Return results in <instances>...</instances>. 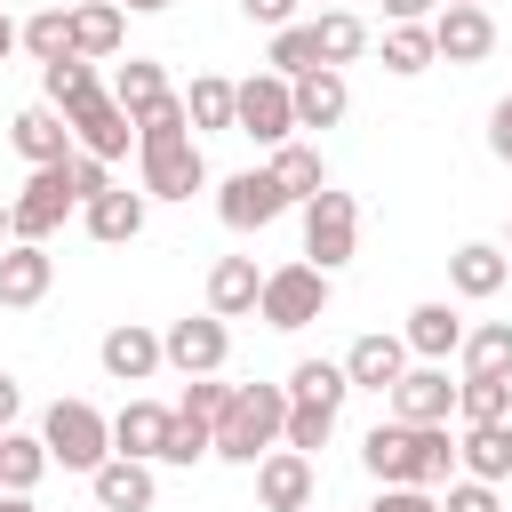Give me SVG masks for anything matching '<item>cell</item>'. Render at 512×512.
I'll return each mask as SVG.
<instances>
[{
	"label": "cell",
	"instance_id": "1",
	"mask_svg": "<svg viewBox=\"0 0 512 512\" xmlns=\"http://www.w3.org/2000/svg\"><path fill=\"white\" fill-rule=\"evenodd\" d=\"M360 464H368L376 488H448L456 440H448V424H400V416H384V424H368Z\"/></svg>",
	"mask_w": 512,
	"mask_h": 512
},
{
	"label": "cell",
	"instance_id": "2",
	"mask_svg": "<svg viewBox=\"0 0 512 512\" xmlns=\"http://www.w3.org/2000/svg\"><path fill=\"white\" fill-rule=\"evenodd\" d=\"M280 424H288V392L280 384H232V400H224V416L208 432H216V456L224 464H248L256 472L280 448Z\"/></svg>",
	"mask_w": 512,
	"mask_h": 512
},
{
	"label": "cell",
	"instance_id": "3",
	"mask_svg": "<svg viewBox=\"0 0 512 512\" xmlns=\"http://www.w3.org/2000/svg\"><path fill=\"white\" fill-rule=\"evenodd\" d=\"M40 448H48V464H64V472H96V464L112 456V416L88 408V400H56V408L40 416Z\"/></svg>",
	"mask_w": 512,
	"mask_h": 512
},
{
	"label": "cell",
	"instance_id": "4",
	"mask_svg": "<svg viewBox=\"0 0 512 512\" xmlns=\"http://www.w3.org/2000/svg\"><path fill=\"white\" fill-rule=\"evenodd\" d=\"M360 248V200L352 192H312L304 200V264L312 272H344Z\"/></svg>",
	"mask_w": 512,
	"mask_h": 512
},
{
	"label": "cell",
	"instance_id": "5",
	"mask_svg": "<svg viewBox=\"0 0 512 512\" xmlns=\"http://www.w3.org/2000/svg\"><path fill=\"white\" fill-rule=\"evenodd\" d=\"M232 136H256V144H288L296 136V104H288V80L280 72L232 80Z\"/></svg>",
	"mask_w": 512,
	"mask_h": 512
},
{
	"label": "cell",
	"instance_id": "6",
	"mask_svg": "<svg viewBox=\"0 0 512 512\" xmlns=\"http://www.w3.org/2000/svg\"><path fill=\"white\" fill-rule=\"evenodd\" d=\"M224 360H232V328L216 312H192V320L160 328V368H176V376H224Z\"/></svg>",
	"mask_w": 512,
	"mask_h": 512
},
{
	"label": "cell",
	"instance_id": "7",
	"mask_svg": "<svg viewBox=\"0 0 512 512\" xmlns=\"http://www.w3.org/2000/svg\"><path fill=\"white\" fill-rule=\"evenodd\" d=\"M256 312H264V328H312V320L328 312V272H312V264H280V272H264Z\"/></svg>",
	"mask_w": 512,
	"mask_h": 512
},
{
	"label": "cell",
	"instance_id": "8",
	"mask_svg": "<svg viewBox=\"0 0 512 512\" xmlns=\"http://www.w3.org/2000/svg\"><path fill=\"white\" fill-rule=\"evenodd\" d=\"M144 160V200H192L208 184V160H200V136H176V144H136Z\"/></svg>",
	"mask_w": 512,
	"mask_h": 512
},
{
	"label": "cell",
	"instance_id": "9",
	"mask_svg": "<svg viewBox=\"0 0 512 512\" xmlns=\"http://www.w3.org/2000/svg\"><path fill=\"white\" fill-rule=\"evenodd\" d=\"M216 216H224L232 232H264V224L288 216V192L272 184V168H240V176L216 184Z\"/></svg>",
	"mask_w": 512,
	"mask_h": 512
},
{
	"label": "cell",
	"instance_id": "10",
	"mask_svg": "<svg viewBox=\"0 0 512 512\" xmlns=\"http://www.w3.org/2000/svg\"><path fill=\"white\" fill-rule=\"evenodd\" d=\"M72 208H80V200H72L64 168H32V184L8 200V224H16V240H48V232H56Z\"/></svg>",
	"mask_w": 512,
	"mask_h": 512
},
{
	"label": "cell",
	"instance_id": "11",
	"mask_svg": "<svg viewBox=\"0 0 512 512\" xmlns=\"http://www.w3.org/2000/svg\"><path fill=\"white\" fill-rule=\"evenodd\" d=\"M48 280H56V256H48L40 240H8V248H0V304H8V312H32V304L48 296Z\"/></svg>",
	"mask_w": 512,
	"mask_h": 512
},
{
	"label": "cell",
	"instance_id": "12",
	"mask_svg": "<svg viewBox=\"0 0 512 512\" xmlns=\"http://www.w3.org/2000/svg\"><path fill=\"white\" fill-rule=\"evenodd\" d=\"M496 48V16L488 8H440L432 16V56L440 64H480Z\"/></svg>",
	"mask_w": 512,
	"mask_h": 512
},
{
	"label": "cell",
	"instance_id": "13",
	"mask_svg": "<svg viewBox=\"0 0 512 512\" xmlns=\"http://www.w3.org/2000/svg\"><path fill=\"white\" fill-rule=\"evenodd\" d=\"M8 144H16L32 168H64V160H72V120L48 112V104H24V112L8 120Z\"/></svg>",
	"mask_w": 512,
	"mask_h": 512
},
{
	"label": "cell",
	"instance_id": "14",
	"mask_svg": "<svg viewBox=\"0 0 512 512\" xmlns=\"http://www.w3.org/2000/svg\"><path fill=\"white\" fill-rule=\"evenodd\" d=\"M96 360H104L112 384H144V376H160V336H152L144 320H120V328H104Z\"/></svg>",
	"mask_w": 512,
	"mask_h": 512
},
{
	"label": "cell",
	"instance_id": "15",
	"mask_svg": "<svg viewBox=\"0 0 512 512\" xmlns=\"http://www.w3.org/2000/svg\"><path fill=\"white\" fill-rule=\"evenodd\" d=\"M344 376H352V392H392V384L408 376V344H400V336H384V328H368V336H352Z\"/></svg>",
	"mask_w": 512,
	"mask_h": 512
},
{
	"label": "cell",
	"instance_id": "16",
	"mask_svg": "<svg viewBox=\"0 0 512 512\" xmlns=\"http://www.w3.org/2000/svg\"><path fill=\"white\" fill-rule=\"evenodd\" d=\"M392 416L400 424H448L456 416V384H448V368H408L400 384H392Z\"/></svg>",
	"mask_w": 512,
	"mask_h": 512
},
{
	"label": "cell",
	"instance_id": "17",
	"mask_svg": "<svg viewBox=\"0 0 512 512\" xmlns=\"http://www.w3.org/2000/svg\"><path fill=\"white\" fill-rule=\"evenodd\" d=\"M256 504H264V512H312V456L272 448V456L256 464Z\"/></svg>",
	"mask_w": 512,
	"mask_h": 512
},
{
	"label": "cell",
	"instance_id": "18",
	"mask_svg": "<svg viewBox=\"0 0 512 512\" xmlns=\"http://www.w3.org/2000/svg\"><path fill=\"white\" fill-rule=\"evenodd\" d=\"M136 144V120L112 104V96H88L80 112H72V152H96V160H120Z\"/></svg>",
	"mask_w": 512,
	"mask_h": 512
},
{
	"label": "cell",
	"instance_id": "19",
	"mask_svg": "<svg viewBox=\"0 0 512 512\" xmlns=\"http://www.w3.org/2000/svg\"><path fill=\"white\" fill-rule=\"evenodd\" d=\"M504 280H512V256H504L496 240H464V248L448 256V288H456L464 304H488Z\"/></svg>",
	"mask_w": 512,
	"mask_h": 512
},
{
	"label": "cell",
	"instance_id": "20",
	"mask_svg": "<svg viewBox=\"0 0 512 512\" xmlns=\"http://www.w3.org/2000/svg\"><path fill=\"white\" fill-rule=\"evenodd\" d=\"M400 344H408V360H432V368H448V352L464 344V312L432 296V304H416V312H408Z\"/></svg>",
	"mask_w": 512,
	"mask_h": 512
},
{
	"label": "cell",
	"instance_id": "21",
	"mask_svg": "<svg viewBox=\"0 0 512 512\" xmlns=\"http://www.w3.org/2000/svg\"><path fill=\"white\" fill-rule=\"evenodd\" d=\"M168 424H176V408H160V400H128V408L112 416V456L160 464V448H168Z\"/></svg>",
	"mask_w": 512,
	"mask_h": 512
},
{
	"label": "cell",
	"instance_id": "22",
	"mask_svg": "<svg viewBox=\"0 0 512 512\" xmlns=\"http://www.w3.org/2000/svg\"><path fill=\"white\" fill-rule=\"evenodd\" d=\"M88 496L104 504V512H152V464H136V456H104L96 472H88Z\"/></svg>",
	"mask_w": 512,
	"mask_h": 512
},
{
	"label": "cell",
	"instance_id": "23",
	"mask_svg": "<svg viewBox=\"0 0 512 512\" xmlns=\"http://www.w3.org/2000/svg\"><path fill=\"white\" fill-rule=\"evenodd\" d=\"M144 216H152V200H144V192H128V184H112V192H96V200L80 208V224H88V240H104V248H120V240H136V232H144Z\"/></svg>",
	"mask_w": 512,
	"mask_h": 512
},
{
	"label": "cell",
	"instance_id": "24",
	"mask_svg": "<svg viewBox=\"0 0 512 512\" xmlns=\"http://www.w3.org/2000/svg\"><path fill=\"white\" fill-rule=\"evenodd\" d=\"M256 296H264V272H256V256H216V264H208V312H216V320H240V312H256Z\"/></svg>",
	"mask_w": 512,
	"mask_h": 512
},
{
	"label": "cell",
	"instance_id": "25",
	"mask_svg": "<svg viewBox=\"0 0 512 512\" xmlns=\"http://www.w3.org/2000/svg\"><path fill=\"white\" fill-rule=\"evenodd\" d=\"M288 104H296V128H336L344 120V104H352V88H344V72H304V80H288Z\"/></svg>",
	"mask_w": 512,
	"mask_h": 512
},
{
	"label": "cell",
	"instance_id": "26",
	"mask_svg": "<svg viewBox=\"0 0 512 512\" xmlns=\"http://www.w3.org/2000/svg\"><path fill=\"white\" fill-rule=\"evenodd\" d=\"M120 32H128V16H120V0H72V56H120Z\"/></svg>",
	"mask_w": 512,
	"mask_h": 512
},
{
	"label": "cell",
	"instance_id": "27",
	"mask_svg": "<svg viewBox=\"0 0 512 512\" xmlns=\"http://www.w3.org/2000/svg\"><path fill=\"white\" fill-rule=\"evenodd\" d=\"M456 464H464V480H504L512 472V424H464V440H456Z\"/></svg>",
	"mask_w": 512,
	"mask_h": 512
},
{
	"label": "cell",
	"instance_id": "28",
	"mask_svg": "<svg viewBox=\"0 0 512 512\" xmlns=\"http://www.w3.org/2000/svg\"><path fill=\"white\" fill-rule=\"evenodd\" d=\"M88 96H104V80H96V64H88V56L40 64V104H48V112H64V120H72V112H80Z\"/></svg>",
	"mask_w": 512,
	"mask_h": 512
},
{
	"label": "cell",
	"instance_id": "29",
	"mask_svg": "<svg viewBox=\"0 0 512 512\" xmlns=\"http://www.w3.org/2000/svg\"><path fill=\"white\" fill-rule=\"evenodd\" d=\"M104 96H112V104H120L128 120H144V112H152V104H168L176 88H168V72H160L152 56H128V64L112 72V88H104Z\"/></svg>",
	"mask_w": 512,
	"mask_h": 512
},
{
	"label": "cell",
	"instance_id": "30",
	"mask_svg": "<svg viewBox=\"0 0 512 512\" xmlns=\"http://www.w3.org/2000/svg\"><path fill=\"white\" fill-rule=\"evenodd\" d=\"M264 168H272V184L288 192V208H304L312 192H328V160H320L312 144H272V160H264Z\"/></svg>",
	"mask_w": 512,
	"mask_h": 512
},
{
	"label": "cell",
	"instance_id": "31",
	"mask_svg": "<svg viewBox=\"0 0 512 512\" xmlns=\"http://www.w3.org/2000/svg\"><path fill=\"white\" fill-rule=\"evenodd\" d=\"M176 96H184L192 136H224L232 128V80L224 72H192V88H176Z\"/></svg>",
	"mask_w": 512,
	"mask_h": 512
},
{
	"label": "cell",
	"instance_id": "32",
	"mask_svg": "<svg viewBox=\"0 0 512 512\" xmlns=\"http://www.w3.org/2000/svg\"><path fill=\"white\" fill-rule=\"evenodd\" d=\"M312 40H320V64H328V72H344L352 56H368V24H360L352 8H320V16H312Z\"/></svg>",
	"mask_w": 512,
	"mask_h": 512
},
{
	"label": "cell",
	"instance_id": "33",
	"mask_svg": "<svg viewBox=\"0 0 512 512\" xmlns=\"http://www.w3.org/2000/svg\"><path fill=\"white\" fill-rule=\"evenodd\" d=\"M280 392H288V400H312V408H344L352 376H344V360H296Z\"/></svg>",
	"mask_w": 512,
	"mask_h": 512
},
{
	"label": "cell",
	"instance_id": "34",
	"mask_svg": "<svg viewBox=\"0 0 512 512\" xmlns=\"http://www.w3.org/2000/svg\"><path fill=\"white\" fill-rule=\"evenodd\" d=\"M40 472H48L40 432H0V488H8V496H32V488H40Z\"/></svg>",
	"mask_w": 512,
	"mask_h": 512
},
{
	"label": "cell",
	"instance_id": "35",
	"mask_svg": "<svg viewBox=\"0 0 512 512\" xmlns=\"http://www.w3.org/2000/svg\"><path fill=\"white\" fill-rule=\"evenodd\" d=\"M16 48H32L40 64H64V56H72V0H64V8L24 16V24H16Z\"/></svg>",
	"mask_w": 512,
	"mask_h": 512
},
{
	"label": "cell",
	"instance_id": "36",
	"mask_svg": "<svg viewBox=\"0 0 512 512\" xmlns=\"http://www.w3.org/2000/svg\"><path fill=\"white\" fill-rule=\"evenodd\" d=\"M456 416L464 424H512V376H464L456 384Z\"/></svg>",
	"mask_w": 512,
	"mask_h": 512
},
{
	"label": "cell",
	"instance_id": "37",
	"mask_svg": "<svg viewBox=\"0 0 512 512\" xmlns=\"http://www.w3.org/2000/svg\"><path fill=\"white\" fill-rule=\"evenodd\" d=\"M464 376H512V320H488V328H464Z\"/></svg>",
	"mask_w": 512,
	"mask_h": 512
},
{
	"label": "cell",
	"instance_id": "38",
	"mask_svg": "<svg viewBox=\"0 0 512 512\" xmlns=\"http://www.w3.org/2000/svg\"><path fill=\"white\" fill-rule=\"evenodd\" d=\"M440 56H432V24H392L384 32V72H400V80H416V72H432Z\"/></svg>",
	"mask_w": 512,
	"mask_h": 512
},
{
	"label": "cell",
	"instance_id": "39",
	"mask_svg": "<svg viewBox=\"0 0 512 512\" xmlns=\"http://www.w3.org/2000/svg\"><path fill=\"white\" fill-rule=\"evenodd\" d=\"M264 64H272L280 80H304V72H320V40H312V24H280Z\"/></svg>",
	"mask_w": 512,
	"mask_h": 512
},
{
	"label": "cell",
	"instance_id": "40",
	"mask_svg": "<svg viewBox=\"0 0 512 512\" xmlns=\"http://www.w3.org/2000/svg\"><path fill=\"white\" fill-rule=\"evenodd\" d=\"M328 432H336V408H312V400H288V424H280V448H296V456H312V448H328Z\"/></svg>",
	"mask_w": 512,
	"mask_h": 512
},
{
	"label": "cell",
	"instance_id": "41",
	"mask_svg": "<svg viewBox=\"0 0 512 512\" xmlns=\"http://www.w3.org/2000/svg\"><path fill=\"white\" fill-rule=\"evenodd\" d=\"M200 456H216V432H208L200 416H176V424H168V448H160V464H200Z\"/></svg>",
	"mask_w": 512,
	"mask_h": 512
},
{
	"label": "cell",
	"instance_id": "42",
	"mask_svg": "<svg viewBox=\"0 0 512 512\" xmlns=\"http://www.w3.org/2000/svg\"><path fill=\"white\" fill-rule=\"evenodd\" d=\"M176 136H192V120H184V96H168V104H152V112L136 120V144H176Z\"/></svg>",
	"mask_w": 512,
	"mask_h": 512
},
{
	"label": "cell",
	"instance_id": "43",
	"mask_svg": "<svg viewBox=\"0 0 512 512\" xmlns=\"http://www.w3.org/2000/svg\"><path fill=\"white\" fill-rule=\"evenodd\" d=\"M64 184H72V200L88 208L96 192H112V160H96V152H72V160H64Z\"/></svg>",
	"mask_w": 512,
	"mask_h": 512
},
{
	"label": "cell",
	"instance_id": "44",
	"mask_svg": "<svg viewBox=\"0 0 512 512\" xmlns=\"http://www.w3.org/2000/svg\"><path fill=\"white\" fill-rule=\"evenodd\" d=\"M224 400H232V384H216V376H184V400H176V416H200V424H216V416H224Z\"/></svg>",
	"mask_w": 512,
	"mask_h": 512
},
{
	"label": "cell",
	"instance_id": "45",
	"mask_svg": "<svg viewBox=\"0 0 512 512\" xmlns=\"http://www.w3.org/2000/svg\"><path fill=\"white\" fill-rule=\"evenodd\" d=\"M440 512H504V504H496V488H488V480H456Z\"/></svg>",
	"mask_w": 512,
	"mask_h": 512
},
{
	"label": "cell",
	"instance_id": "46",
	"mask_svg": "<svg viewBox=\"0 0 512 512\" xmlns=\"http://www.w3.org/2000/svg\"><path fill=\"white\" fill-rule=\"evenodd\" d=\"M368 512H440V496H432V488H376Z\"/></svg>",
	"mask_w": 512,
	"mask_h": 512
},
{
	"label": "cell",
	"instance_id": "47",
	"mask_svg": "<svg viewBox=\"0 0 512 512\" xmlns=\"http://www.w3.org/2000/svg\"><path fill=\"white\" fill-rule=\"evenodd\" d=\"M240 16L264 24V32H280V24H296V0H240Z\"/></svg>",
	"mask_w": 512,
	"mask_h": 512
},
{
	"label": "cell",
	"instance_id": "48",
	"mask_svg": "<svg viewBox=\"0 0 512 512\" xmlns=\"http://www.w3.org/2000/svg\"><path fill=\"white\" fill-rule=\"evenodd\" d=\"M488 152H496V160H512V96L488 112Z\"/></svg>",
	"mask_w": 512,
	"mask_h": 512
},
{
	"label": "cell",
	"instance_id": "49",
	"mask_svg": "<svg viewBox=\"0 0 512 512\" xmlns=\"http://www.w3.org/2000/svg\"><path fill=\"white\" fill-rule=\"evenodd\" d=\"M384 16H392V24H432L440 0H384Z\"/></svg>",
	"mask_w": 512,
	"mask_h": 512
},
{
	"label": "cell",
	"instance_id": "50",
	"mask_svg": "<svg viewBox=\"0 0 512 512\" xmlns=\"http://www.w3.org/2000/svg\"><path fill=\"white\" fill-rule=\"evenodd\" d=\"M16 408H24V384L0 368V432H16Z\"/></svg>",
	"mask_w": 512,
	"mask_h": 512
},
{
	"label": "cell",
	"instance_id": "51",
	"mask_svg": "<svg viewBox=\"0 0 512 512\" xmlns=\"http://www.w3.org/2000/svg\"><path fill=\"white\" fill-rule=\"evenodd\" d=\"M8 56H16V16L0 8V64H8Z\"/></svg>",
	"mask_w": 512,
	"mask_h": 512
},
{
	"label": "cell",
	"instance_id": "52",
	"mask_svg": "<svg viewBox=\"0 0 512 512\" xmlns=\"http://www.w3.org/2000/svg\"><path fill=\"white\" fill-rule=\"evenodd\" d=\"M0 512H40V504H32V496H8V488H0Z\"/></svg>",
	"mask_w": 512,
	"mask_h": 512
},
{
	"label": "cell",
	"instance_id": "53",
	"mask_svg": "<svg viewBox=\"0 0 512 512\" xmlns=\"http://www.w3.org/2000/svg\"><path fill=\"white\" fill-rule=\"evenodd\" d=\"M128 8H136V16H160V8H176V0H128Z\"/></svg>",
	"mask_w": 512,
	"mask_h": 512
},
{
	"label": "cell",
	"instance_id": "54",
	"mask_svg": "<svg viewBox=\"0 0 512 512\" xmlns=\"http://www.w3.org/2000/svg\"><path fill=\"white\" fill-rule=\"evenodd\" d=\"M8 240H16V224H8V200H0V248H8Z\"/></svg>",
	"mask_w": 512,
	"mask_h": 512
},
{
	"label": "cell",
	"instance_id": "55",
	"mask_svg": "<svg viewBox=\"0 0 512 512\" xmlns=\"http://www.w3.org/2000/svg\"><path fill=\"white\" fill-rule=\"evenodd\" d=\"M440 8H488V0H440Z\"/></svg>",
	"mask_w": 512,
	"mask_h": 512
},
{
	"label": "cell",
	"instance_id": "56",
	"mask_svg": "<svg viewBox=\"0 0 512 512\" xmlns=\"http://www.w3.org/2000/svg\"><path fill=\"white\" fill-rule=\"evenodd\" d=\"M320 8H344V0H320Z\"/></svg>",
	"mask_w": 512,
	"mask_h": 512
},
{
	"label": "cell",
	"instance_id": "57",
	"mask_svg": "<svg viewBox=\"0 0 512 512\" xmlns=\"http://www.w3.org/2000/svg\"><path fill=\"white\" fill-rule=\"evenodd\" d=\"M504 256H512V240H504Z\"/></svg>",
	"mask_w": 512,
	"mask_h": 512
}]
</instances>
